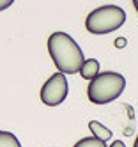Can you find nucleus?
<instances>
[{
    "label": "nucleus",
    "mask_w": 138,
    "mask_h": 147,
    "mask_svg": "<svg viewBox=\"0 0 138 147\" xmlns=\"http://www.w3.org/2000/svg\"><path fill=\"white\" fill-rule=\"evenodd\" d=\"M48 53L64 75H74L83 64V51L67 32H53L48 37Z\"/></svg>",
    "instance_id": "obj_1"
},
{
    "label": "nucleus",
    "mask_w": 138,
    "mask_h": 147,
    "mask_svg": "<svg viewBox=\"0 0 138 147\" xmlns=\"http://www.w3.org/2000/svg\"><path fill=\"white\" fill-rule=\"evenodd\" d=\"M126 89V78L120 73L104 71L94 76L87 87V98L94 105L112 103L120 96Z\"/></svg>",
    "instance_id": "obj_2"
},
{
    "label": "nucleus",
    "mask_w": 138,
    "mask_h": 147,
    "mask_svg": "<svg viewBox=\"0 0 138 147\" xmlns=\"http://www.w3.org/2000/svg\"><path fill=\"white\" fill-rule=\"evenodd\" d=\"M126 23V11L119 5H101L87 16L85 20V28L90 34L103 36L110 34L113 30L120 28Z\"/></svg>",
    "instance_id": "obj_3"
},
{
    "label": "nucleus",
    "mask_w": 138,
    "mask_h": 147,
    "mask_svg": "<svg viewBox=\"0 0 138 147\" xmlns=\"http://www.w3.org/2000/svg\"><path fill=\"white\" fill-rule=\"evenodd\" d=\"M69 92V83L64 73H55L51 75L41 87V101L46 107H57V105L64 103Z\"/></svg>",
    "instance_id": "obj_4"
},
{
    "label": "nucleus",
    "mask_w": 138,
    "mask_h": 147,
    "mask_svg": "<svg viewBox=\"0 0 138 147\" xmlns=\"http://www.w3.org/2000/svg\"><path fill=\"white\" fill-rule=\"evenodd\" d=\"M80 75L83 80H92L94 76H98L99 75V62L96 60V59H85L83 60V64L80 66Z\"/></svg>",
    "instance_id": "obj_5"
},
{
    "label": "nucleus",
    "mask_w": 138,
    "mask_h": 147,
    "mask_svg": "<svg viewBox=\"0 0 138 147\" xmlns=\"http://www.w3.org/2000/svg\"><path fill=\"white\" fill-rule=\"evenodd\" d=\"M89 128H90V131H92V135L96 136V138H101L104 142L112 138V129H108L106 126H103L98 121H90L89 122Z\"/></svg>",
    "instance_id": "obj_6"
},
{
    "label": "nucleus",
    "mask_w": 138,
    "mask_h": 147,
    "mask_svg": "<svg viewBox=\"0 0 138 147\" xmlns=\"http://www.w3.org/2000/svg\"><path fill=\"white\" fill-rule=\"evenodd\" d=\"M0 147H21V144L16 138V135L0 129Z\"/></svg>",
    "instance_id": "obj_7"
},
{
    "label": "nucleus",
    "mask_w": 138,
    "mask_h": 147,
    "mask_svg": "<svg viewBox=\"0 0 138 147\" xmlns=\"http://www.w3.org/2000/svg\"><path fill=\"white\" fill-rule=\"evenodd\" d=\"M73 147H106V142L101 138H96V136H85V138L78 140Z\"/></svg>",
    "instance_id": "obj_8"
},
{
    "label": "nucleus",
    "mask_w": 138,
    "mask_h": 147,
    "mask_svg": "<svg viewBox=\"0 0 138 147\" xmlns=\"http://www.w3.org/2000/svg\"><path fill=\"white\" fill-rule=\"evenodd\" d=\"M14 4V0H0V11H5L7 7H11Z\"/></svg>",
    "instance_id": "obj_9"
},
{
    "label": "nucleus",
    "mask_w": 138,
    "mask_h": 147,
    "mask_svg": "<svg viewBox=\"0 0 138 147\" xmlns=\"http://www.w3.org/2000/svg\"><path fill=\"white\" fill-rule=\"evenodd\" d=\"M115 46H117V48H124V46H126V39H124V37H117V39H115Z\"/></svg>",
    "instance_id": "obj_10"
},
{
    "label": "nucleus",
    "mask_w": 138,
    "mask_h": 147,
    "mask_svg": "<svg viewBox=\"0 0 138 147\" xmlns=\"http://www.w3.org/2000/svg\"><path fill=\"white\" fill-rule=\"evenodd\" d=\"M110 147H126V144H124L122 140H115V142H112Z\"/></svg>",
    "instance_id": "obj_11"
},
{
    "label": "nucleus",
    "mask_w": 138,
    "mask_h": 147,
    "mask_svg": "<svg viewBox=\"0 0 138 147\" xmlns=\"http://www.w3.org/2000/svg\"><path fill=\"white\" fill-rule=\"evenodd\" d=\"M133 5H135V9H136V13H138V0H133Z\"/></svg>",
    "instance_id": "obj_12"
},
{
    "label": "nucleus",
    "mask_w": 138,
    "mask_h": 147,
    "mask_svg": "<svg viewBox=\"0 0 138 147\" xmlns=\"http://www.w3.org/2000/svg\"><path fill=\"white\" fill-rule=\"evenodd\" d=\"M133 147H138V136H136V140H135V145Z\"/></svg>",
    "instance_id": "obj_13"
}]
</instances>
